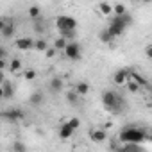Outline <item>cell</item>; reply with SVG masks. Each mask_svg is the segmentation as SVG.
<instances>
[{"label":"cell","instance_id":"1","mask_svg":"<svg viewBox=\"0 0 152 152\" xmlns=\"http://www.w3.org/2000/svg\"><path fill=\"white\" fill-rule=\"evenodd\" d=\"M145 140H148V134L145 132V129H140V127L127 125V127H124V131L120 132V141H122V143H134V145H140V143H143Z\"/></svg>","mask_w":152,"mask_h":152},{"label":"cell","instance_id":"2","mask_svg":"<svg viewBox=\"0 0 152 152\" xmlns=\"http://www.w3.org/2000/svg\"><path fill=\"white\" fill-rule=\"evenodd\" d=\"M131 23H132V16H131L129 13H125V15H122V16H113L111 22H109L107 31L113 34V38H116V36H122L124 31H125Z\"/></svg>","mask_w":152,"mask_h":152},{"label":"cell","instance_id":"3","mask_svg":"<svg viewBox=\"0 0 152 152\" xmlns=\"http://www.w3.org/2000/svg\"><path fill=\"white\" fill-rule=\"evenodd\" d=\"M102 104H104V107H106L107 111H111V113H120L122 107H124V99H122L116 91L107 90V91L102 93Z\"/></svg>","mask_w":152,"mask_h":152},{"label":"cell","instance_id":"4","mask_svg":"<svg viewBox=\"0 0 152 152\" xmlns=\"http://www.w3.org/2000/svg\"><path fill=\"white\" fill-rule=\"evenodd\" d=\"M0 118H4V120L15 124V122H20V120L25 118V111L20 109V107H11V109H6V111L0 113Z\"/></svg>","mask_w":152,"mask_h":152},{"label":"cell","instance_id":"5","mask_svg":"<svg viewBox=\"0 0 152 152\" xmlns=\"http://www.w3.org/2000/svg\"><path fill=\"white\" fill-rule=\"evenodd\" d=\"M56 25H57V31H59V32H61V31H75V29H77V22H75L72 16H66V15L57 16Z\"/></svg>","mask_w":152,"mask_h":152},{"label":"cell","instance_id":"6","mask_svg":"<svg viewBox=\"0 0 152 152\" xmlns=\"http://www.w3.org/2000/svg\"><path fill=\"white\" fill-rule=\"evenodd\" d=\"M81 54H83V48H81L79 43H75V41H70V43L66 45V48H64V56H66L68 59H72V61L81 59Z\"/></svg>","mask_w":152,"mask_h":152},{"label":"cell","instance_id":"7","mask_svg":"<svg viewBox=\"0 0 152 152\" xmlns=\"http://www.w3.org/2000/svg\"><path fill=\"white\" fill-rule=\"evenodd\" d=\"M129 72H131V70H127V68H122V70L115 72V75H113L115 84H125V83L129 81Z\"/></svg>","mask_w":152,"mask_h":152},{"label":"cell","instance_id":"8","mask_svg":"<svg viewBox=\"0 0 152 152\" xmlns=\"http://www.w3.org/2000/svg\"><path fill=\"white\" fill-rule=\"evenodd\" d=\"M106 138H107V134L102 129H91L90 131V140H93L95 143H102V141H106Z\"/></svg>","mask_w":152,"mask_h":152},{"label":"cell","instance_id":"9","mask_svg":"<svg viewBox=\"0 0 152 152\" xmlns=\"http://www.w3.org/2000/svg\"><path fill=\"white\" fill-rule=\"evenodd\" d=\"M63 86H64V83H63V79H61V77H52V79L48 81V90H50V91H54V93L61 91V90H63Z\"/></svg>","mask_w":152,"mask_h":152},{"label":"cell","instance_id":"10","mask_svg":"<svg viewBox=\"0 0 152 152\" xmlns=\"http://www.w3.org/2000/svg\"><path fill=\"white\" fill-rule=\"evenodd\" d=\"M129 79H131V83H134V84H138L140 88L141 86H148V83H147V79H143L140 73H136V72H129Z\"/></svg>","mask_w":152,"mask_h":152},{"label":"cell","instance_id":"11","mask_svg":"<svg viewBox=\"0 0 152 152\" xmlns=\"http://www.w3.org/2000/svg\"><path fill=\"white\" fill-rule=\"evenodd\" d=\"M0 86H2V91H4V99H11V97L15 95V86H13V83L4 81Z\"/></svg>","mask_w":152,"mask_h":152},{"label":"cell","instance_id":"12","mask_svg":"<svg viewBox=\"0 0 152 152\" xmlns=\"http://www.w3.org/2000/svg\"><path fill=\"white\" fill-rule=\"evenodd\" d=\"M32 45H34V41L31 38H20V39H16V48H20V50H29V48H32Z\"/></svg>","mask_w":152,"mask_h":152},{"label":"cell","instance_id":"13","mask_svg":"<svg viewBox=\"0 0 152 152\" xmlns=\"http://www.w3.org/2000/svg\"><path fill=\"white\" fill-rule=\"evenodd\" d=\"M15 22L13 20H6V27H4V31L2 32H0V34H2L4 38H11L13 34H15Z\"/></svg>","mask_w":152,"mask_h":152},{"label":"cell","instance_id":"14","mask_svg":"<svg viewBox=\"0 0 152 152\" xmlns=\"http://www.w3.org/2000/svg\"><path fill=\"white\" fill-rule=\"evenodd\" d=\"M116 152H143V148H141L140 145H134V143H125V145H122Z\"/></svg>","mask_w":152,"mask_h":152},{"label":"cell","instance_id":"15","mask_svg":"<svg viewBox=\"0 0 152 152\" xmlns=\"http://www.w3.org/2000/svg\"><path fill=\"white\" fill-rule=\"evenodd\" d=\"M73 91L77 93L79 97H83V95H86V93L90 91V84H88V83H84V81H81V83L75 84V90H73Z\"/></svg>","mask_w":152,"mask_h":152},{"label":"cell","instance_id":"16","mask_svg":"<svg viewBox=\"0 0 152 152\" xmlns=\"http://www.w3.org/2000/svg\"><path fill=\"white\" fill-rule=\"evenodd\" d=\"M72 134H73V129H72L68 124H63L61 129H59V136H61L63 140H68V138H72Z\"/></svg>","mask_w":152,"mask_h":152},{"label":"cell","instance_id":"17","mask_svg":"<svg viewBox=\"0 0 152 152\" xmlns=\"http://www.w3.org/2000/svg\"><path fill=\"white\" fill-rule=\"evenodd\" d=\"M29 102H31L32 106H41V104H43V93H41V91H34V93L29 97Z\"/></svg>","mask_w":152,"mask_h":152},{"label":"cell","instance_id":"18","mask_svg":"<svg viewBox=\"0 0 152 152\" xmlns=\"http://www.w3.org/2000/svg\"><path fill=\"white\" fill-rule=\"evenodd\" d=\"M99 38H100V41H102V43H111V41L115 39V38H113V34H111L107 29H102V31H100V34H99Z\"/></svg>","mask_w":152,"mask_h":152},{"label":"cell","instance_id":"19","mask_svg":"<svg viewBox=\"0 0 152 152\" xmlns=\"http://www.w3.org/2000/svg\"><path fill=\"white\" fill-rule=\"evenodd\" d=\"M20 70H22V61H20V59H13V61L9 63V72L18 73Z\"/></svg>","mask_w":152,"mask_h":152},{"label":"cell","instance_id":"20","mask_svg":"<svg viewBox=\"0 0 152 152\" xmlns=\"http://www.w3.org/2000/svg\"><path fill=\"white\" fill-rule=\"evenodd\" d=\"M99 9H100V13H102V15H113V6H111V4H107V2L99 4Z\"/></svg>","mask_w":152,"mask_h":152},{"label":"cell","instance_id":"21","mask_svg":"<svg viewBox=\"0 0 152 152\" xmlns=\"http://www.w3.org/2000/svg\"><path fill=\"white\" fill-rule=\"evenodd\" d=\"M66 45H68V41H66L64 38H61V36L54 41V48H56V50H64V48H66Z\"/></svg>","mask_w":152,"mask_h":152},{"label":"cell","instance_id":"22","mask_svg":"<svg viewBox=\"0 0 152 152\" xmlns=\"http://www.w3.org/2000/svg\"><path fill=\"white\" fill-rule=\"evenodd\" d=\"M113 13H115V16H122L127 13V7L124 4H116V6H113Z\"/></svg>","mask_w":152,"mask_h":152},{"label":"cell","instance_id":"23","mask_svg":"<svg viewBox=\"0 0 152 152\" xmlns=\"http://www.w3.org/2000/svg\"><path fill=\"white\" fill-rule=\"evenodd\" d=\"M13 152H27L25 143H23V141H20V140H16V141L13 143Z\"/></svg>","mask_w":152,"mask_h":152},{"label":"cell","instance_id":"24","mask_svg":"<svg viewBox=\"0 0 152 152\" xmlns=\"http://www.w3.org/2000/svg\"><path fill=\"white\" fill-rule=\"evenodd\" d=\"M39 15H41V9H39L38 6H31V7H29V16H31V18H34V20L38 18V20H39Z\"/></svg>","mask_w":152,"mask_h":152},{"label":"cell","instance_id":"25","mask_svg":"<svg viewBox=\"0 0 152 152\" xmlns=\"http://www.w3.org/2000/svg\"><path fill=\"white\" fill-rule=\"evenodd\" d=\"M32 47H34L36 50H47V48H48V43H47L45 39H41V38H39V39H36V41H34V45H32Z\"/></svg>","mask_w":152,"mask_h":152},{"label":"cell","instance_id":"26","mask_svg":"<svg viewBox=\"0 0 152 152\" xmlns=\"http://www.w3.org/2000/svg\"><path fill=\"white\" fill-rule=\"evenodd\" d=\"M66 100H68V104H77L79 102V95L75 91H68L66 93Z\"/></svg>","mask_w":152,"mask_h":152},{"label":"cell","instance_id":"27","mask_svg":"<svg viewBox=\"0 0 152 152\" xmlns=\"http://www.w3.org/2000/svg\"><path fill=\"white\" fill-rule=\"evenodd\" d=\"M23 77H25L27 81H34V79H36V72H34L32 68H27V70L23 72Z\"/></svg>","mask_w":152,"mask_h":152},{"label":"cell","instance_id":"28","mask_svg":"<svg viewBox=\"0 0 152 152\" xmlns=\"http://www.w3.org/2000/svg\"><path fill=\"white\" fill-rule=\"evenodd\" d=\"M66 124H68V125H70V127H72L73 131L81 127V120H79V118H70V120H68Z\"/></svg>","mask_w":152,"mask_h":152},{"label":"cell","instance_id":"29","mask_svg":"<svg viewBox=\"0 0 152 152\" xmlns=\"http://www.w3.org/2000/svg\"><path fill=\"white\" fill-rule=\"evenodd\" d=\"M125 84H127V90H129V91H132V93H136V91L140 90V86H138V84H134V83H131V81H127Z\"/></svg>","mask_w":152,"mask_h":152},{"label":"cell","instance_id":"30","mask_svg":"<svg viewBox=\"0 0 152 152\" xmlns=\"http://www.w3.org/2000/svg\"><path fill=\"white\" fill-rule=\"evenodd\" d=\"M34 31H36V32H43V31H45L43 23H41V22H36V25H34Z\"/></svg>","mask_w":152,"mask_h":152},{"label":"cell","instance_id":"31","mask_svg":"<svg viewBox=\"0 0 152 152\" xmlns=\"http://www.w3.org/2000/svg\"><path fill=\"white\" fill-rule=\"evenodd\" d=\"M6 57H7V50H6L4 47H0V59L6 61Z\"/></svg>","mask_w":152,"mask_h":152},{"label":"cell","instance_id":"32","mask_svg":"<svg viewBox=\"0 0 152 152\" xmlns=\"http://www.w3.org/2000/svg\"><path fill=\"white\" fill-rule=\"evenodd\" d=\"M45 54H47V57H54V56H56V48H54V47H52V48H47Z\"/></svg>","mask_w":152,"mask_h":152},{"label":"cell","instance_id":"33","mask_svg":"<svg viewBox=\"0 0 152 152\" xmlns=\"http://www.w3.org/2000/svg\"><path fill=\"white\" fill-rule=\"evenodd\" d=\"M4 27H6V20H4V18H0V32L4 31Z\"/></svg>","mask_w":152,"mask_h":152},{"label":"cell","instance_id":"34","mask_svg":"<svg viewBox=\"0 0 152 152\" xmlns=\"http://www.w3.org/2000/svg\"><path fill=\"white\" fill-rule=\"evenodd\" d=\"M145 52H147V57H152V47H147Z\"/></svg>","mask_w":152,"mask_h":152},{"label":"cell","instance_id":"35","mask_svg":"<svg viewBox=\"0 0 152 152\" xmlns=\"http://www.w3.org/2000/svg\"><path fill=\"white\" fill-rule=\"evenodd\" d=\"M6 68V61H2V59H0V72H2Z\"/></svg>","mask_w":152,"mask_h":152},{"label":"cell","instance_id":"36","mask_svg":"<svg viewBox=\"0 0 152 152\" xmlns=\"http://www.w3.org/2000/svg\"><path fill=\"white\" fill-rule=\"evenodd\" d=\"M4 81H6V79H4V73H2V72H0V84H2Z\"/></svg>","mask_w":152,"mask_h":152},{"label":"cell","instance_id":"37","mask_svg":"<svg viewBox=\"0 0 152 152\" xmlns=\"http://www.w3.org/2000/svg\"><path fill=\"white\" fill-rule=\"evenodd\" d=\"M0 99H4V91H2V86H0Z\"/></svg>","mask_w":152,"mask_h":152}]
</instances>
